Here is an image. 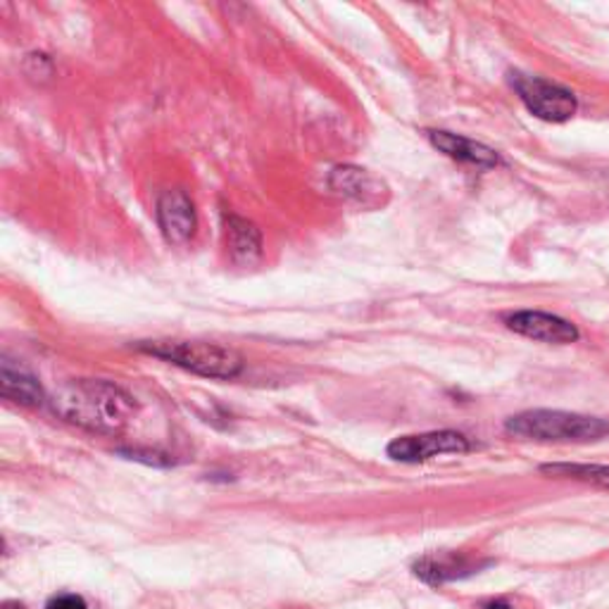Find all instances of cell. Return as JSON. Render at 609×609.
<instances>
[{
    "label": "cell",
    "instance_id": "obj_1",
    "mask_svg": "<svg viewBox=\"0 0 609 609\" xmlns=\"http://www.w3.org/2000/svg\"><path fill=\"white\" fill-rule=\"evenodd\" d=\"M53 413L79 429L115 436L129 426L136 403L127 391L98 378L70 381L53 395Z\"/></svg>",
    "mask_w": 609,
    "mask_h": 609
},
{
    "label": "cell",
    "instance_id": "obj_2",
    "mask_svg": "<svg viewBox=\"0 0 609 609\" xmlns=\"http://www.w3.org/2000/svg\"><path fill=\"white\" fill-rule=\"evenodd\" d=\"M505 431L522 440L538 444H592L609 436V421L562 409H528L505 421Z\"/></svg>",
    "mask_w": 609,
    "mask_h": 609
},
{
    "label": "cell",
    "instance_id": "obj_3",
    "mask_svg": "<svg viewBox=\"0 0 609 609\" xmlns=\"http://www.w3.org/2000/svg\"><path fill=\"white\" fill-rule=\"evenodd\" d=\"M139 350L205 378L228 381L243 372V357L234 348L210 341H146Z\"/></svg>",
    "mask_w": 609,
    "mask_h": 609
},
{
    "label": "cell",
    "instance_id": "obj_4",
    "mask_svg": "<svg viewBox=\"0 0 609 609\" xmlns=\"http://www.w3.org/2000/svg\"><path fill=\"white\" fill-rule=\"evenodd\" d=\"M512 84L516 88V94H520L522 103L526 105V110L543 121H555V125H562V121L571 119L578 110L576 96L569 88L541 79V76L516 74V79Z\"/></svg>",
    "mask_w": 609,
    "mask_h": 609
},
{
    "label": "cell",
    "instance_id": "obj_5",
    "mask_svg": "<svg viewBox=\"0 0 609 609\" xmlns=\"http://www.w3.org/2000/svg\"><path fill=\"white\" fill-rule=\"evenodd\" d=\"M471 450V440L460 431H429L417 436H403L388 444L391 460L405 464H419L438 455H462Z\"/></svg>",
    "mask_w": 609,
    "mask_h": 609
},
{
    "label": "cell",
    "instance_id": "obj_6",
    "mask_svg": "<svg viewBox=\"0 0 609 609\" xmlns=\"http://www.w3.org/2000/svg\"><path fill=\"white\" fill-rule=\"evenodd\" d=\"M329 189L360 207L376 210L388 203L391 189L381 177L357 164H339L329 172Z\"/></svg>",
    "mask_w": 609,
    "mask_h": 609
},
{
    "label": "cell",
    "instance_id": "obj_7",
    "mask_svg": "<svg viewBox=\"0 0 609 609\" xmlns=\"http://www.w3.org/2000/svg\"><path fill=\"white\" fill-rule=\"evenodd\" d=\"M505 324L510 331L520 333V336L531 339V341H541V343L567 345V343H576L578 336H581L576 324H571L569 319H562L557 314L538 312V310L512 312L505 317Z\"/></svg>",
    "mask_w": 609,
    "mask_h": 609
},
{
    "label": "cell",
    "instance_id": "obj_8",
    "mask_svg": "<svg viewBox=\"0 0 609 609\" xmlns=\"http://www.w3.org/2000/svg\"><path fill=\"white\" fill-rule=\"evenodd\" d=\"M156 217L164 241L172 243V246H186L195 234V205L184 191H164L158 201Z\"/></svg>",
    "mask_w": 609,
    "mask_h": 609
},
{
    "label": "cell",
    "instance_id": "obj_9",
    "mask_svg": "<svg viewBox=\"0 0 609 609\" xmlns=\"http://www.w3.org/2000/svg\"><path fill=\"white\" fill-rule=\"evenodd\" d=\"M224 241L232 263L238 267H253L263 257V234L250 220L236 215L224 217Z\"/></svg>",
    "mask_w": 609,
    "mask_h": 609
},
{
    "label": "cell",
    "instance_id": "obj_10",
    "mask_svg": "<svg viewBox=\"0 0 609 609\" xmlns=\"http://www.w3.org/2000/svg\"><path fill=\"white\" fill-rule=\"evenodd\" d=\"M426 139L431 141L434 148L446 152L448 158L479 167V170H493V167L500 164V158L493 148L464 139V136H457L450 131H426Z\"/></svg>",
    "mask_w": 609,
    "mask_h": 609
},
{
    "label": "cell",
    "instance_id": "obj_11",
    "mask_svg": "<svg viewBox=\"0 0 609 609\" xmlns=\"http://www.w3.org/2000/svg\"><path fill=\"white\" fill-rule=\"evenodd\" d=\"M481 565L479 562H471L462 555L446 553V555H426L415 565V574L421 578V581L440 586L455 581V578H464L469 574H474Z\"/></svg>",
    "mask_w": 609,
    "mask_h": 609
},
{
    "label": "cell",
    "instance_id": "obj_12",
    "mask_svg": "<svg viewBox=\"0 0 609 609\" xmlns=\"http://www.w3.org/2000/svg\"><path fill=\"white\" fill-rule=\"evenodd\" d=\"M0 388H3V398L10 403L24 407H36L43 403V391L39 381L20 367H12L8 360L0 367Z\"/></svg>",
    "mask_w": 609,
    "mask_h": 609
},
{
    "label": "cell",
    "instance_id": "obj_13",
    "mask_svg": "<svg viewBox=\"0 0 609 609\" xmlns=\"http://www.w3.org/2000/svg\"><path fill=\"white\" fill-rule=\"evenodd\" d=\"M541 471L545 477L555 479H574L592 483L598 489L609 491V467L607 464H578V462H557V464H543Z\"/></svg>",
    "mask_w": 609,
    "mask_h": 609
},
{
    "label": "cell",
    "instance_id": "obj_14",
    "mask_svg": "<svg viewBox=\"0 0 609 609\" xmlns=\"http://www.w3.org/2000/svg\"><path fill=\"white\" fill-rule=\"evenodd\" d=\"M45 609H86V602L82 596H72V592H67V596H55L53 600H49Z\"/></svg>",
    "mask_w": 609,
    "mask_h": 609
},
{
    "label": "cell",
    "instance_id": "obj_15",
    "mask_svg": "<svg viewBox=\"0 0 609 609\" xmlns=\"http://www.w3.org/2000/svg\"><path fill=\"white\" fill-rule=\"evenodd\" d=\"M485 609H512L507 602H491Z\"/></svg>",
    "mask_w": 609,
    "mask_h": 609
},
{
    "label": "cell",
    "instance_id": "obj_16",
    "mask_svg": "<svg viewBox=\"0 0 609 609\" xmlns=\"http://www.w3.org/2000/svg\"><path fill=\"white\" fill-rule=\"evenodd\" d=\"M3 609H24V605H20V602H6Z\"/></svg>",
    "mask_w": 609,
    "mask_h": 609
}]
</instances>
